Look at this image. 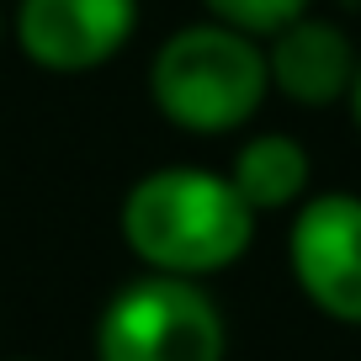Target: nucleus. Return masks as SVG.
Listing matches in <instances>:
<instances>
[{"instance_id": "1", "label": "nucleus", "mask_w": 361, "mask_h": 361, "mask_svg": "<svg viewBox=\"0 0 361 361\" xmlns=\"http://www.w3.org/2000/svg\"><path fill=\"white\" fill-rule=\"evenodd\" d=\"M123 239L159 276H218L255 239V207L239 186L202 165L149 170L123 197Z\"/></svg>"}, {"instance_id": "2", "label": "nucleus", "mask_w": 361, "mask_h": 361, "mask_svg": "<svg viewBox=\"0 0 361 361\" xmlns=\"http://www.w3.org/2000/svg\"><path fill=\"white\" fill-rule=\"evenodd\" d=\"M266 90V48L228 22L180 27L149 64V96L180 133H234L260 112Z\"/></svg>"}, {"instance_id": "3", "label": "nucleus", "mask_w": 361, "mask_h": 361, "mask_svg": "<svg viewBox=\"0 0 361 361\" xmlns=\"http://www.w3.org/2000/svg\"><path fill=\"white\" fill-rule=\"evenodd\" d=\"M228 329L192 276H138L117 287L96 324V361H224Z\"/></svg>"}, {"instance_id": "4", "label": "nucleus", "mask_w": 361, "mask_h": 361, "mask_svg": "<svg viewBox=\"0 0 361 361\" xmlns=\"http://www.w3.org/2000/svg\"><path fill=\"white\" fill-rule=\"evenodd\" d=\"M287 260L319 314L340 324H361V197L324 192L298 207Z\"/></svg>"}, {"instance_id": "5", "label": "nucleus", "mask_w": 361, "mask_h": 361, "mask_svg": "<svg viewBox=\"0 0 361 361\" xmlns=\"http://www.w3.org/2000/svg\"><path fill=\"white\" fill-rule=\"evenodd\" d=\"M16 48L54 75H85L123 54L138 27V0H22Z\"/></svg>"}, {"instance_id": "6", "label": "nucleus", "mask_w": 361, "mask_h": 361, "mask_svg": "<svg viewBox=\"0 0 361 361\" xmlns=\"http://www.w3.org/2000/svg\"><path fill=\"white\" fill-rule=\"evenodd\" d=\"M356 59L361 54L335 22H314L308 11L298 22H287L282 32H271V48H266L271 85L298 106H329L340 96H350Z\"/></svg>"}, {"instance_id": "7", "label": "nucleus", "mask_w": 361, "mask_h": 361, "mask_svg": "<svg viewBox=\"0 0 361 361\" xmlns=\"http://www.w3.org/2000/svg\"><path fill=\"white\" fill-rule=\"evenodd\" d=\"M308 176H314L308 149L298 144V138H287V133L245 138V149L234 154V170H228V180L239 186V197H245L255 213L293 207L298 197L308 192Z\"/></svg>"}, {"instance_id": "8", "label": "nucleus", "mask_w": 361, "mask_h": 361, "mask_svg": "<svg viewBox=\"0 0 361 361\" xmlns=\"http://www.w3.org/2000/svg\"><path fill=\"white\" fill-rule=\"evenodd\" d=\"M202 6L213 11V22H228L250 37L282 32L287 22H298L308 11V0H202Z\"/></svg>"}, {"instance_id": "9", "label": "nucleus", "mask_w": 361, "mask_h": 361, "mask_svg": "<svg viewBox=\"0 0 361 361\" xmlns=\"http://www.w3.org/2000/svg\"><path fill=\"white\" fill-rule=\"evenodd\" d=\"M350 112H356V123H361V59H356V75H350Z\"/></svg>"}]
</instances>
